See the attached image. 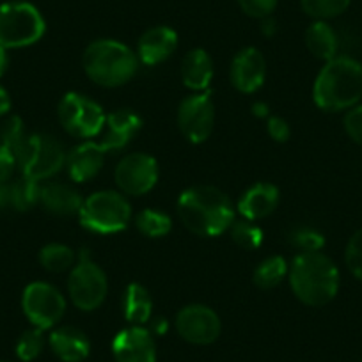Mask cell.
<instances>
[{
	"label": "cell",
	"instance_id": "6da1fadb",
	"mask_svg": "<svg viewBox=\"0 0 362 362\" xmlns=\"http://www.w3.org/2000/svg\"><path fill=\"white\" fill-rule=\"evenodd\" d=\"M177 215L194 235L211 238L231 228L235 208L222 190L210 185H197L181 194L177 199Z\"/></svg>",
	"mask_w": 362,
	"mask_h": 362
},
{
	"label": "cell",
	"instance_id": "7a4b0ae2",
	"mask_svg": "<svg viewBox=\"0 0 362 362\" xmlns=\"http://www.w3.org/2000/svg\"><path fill=\"white\" fill-rule=\"evenodd\" d=\"M313 98L325 112H341L362 100V64L346 55L325 62L313 87Z\"/></svg>",
	"mask_w": 362,
	"mask_h": 362
},
{
	"label": "cell",
	"instance_id": "3957f363",
	"mask_svg": "<svg viewBox=\"0 0 362 362\" xmlns=\"http://www.w3.org/2000/svg\"><path fill=\"white\" fill-rule=\"evenodd\" d=\"M295 297L305 305L322 308L334 300L339 290V270L322 252H302L291 261L288 270Z\"/></svg>",
	"mask_w": 362,
	"mask_h": 362
},
{
	"label": "cell",
	"instance_id": "277c9868",
	"mask_svg": "<svg viewBox=\"0 0 362 362\" xmlns=\"http://www.w3.org/2000/svg\"><path fill=\"white\" fill-rule=\"evenodd\" d=\"M86 75L98 86L119 87L130 82L139 69V59L127 45L116 40L93 41L82 57Z\"/></svg>",
	"mask_w": 362,
	"mask_h": 362
},
{
	"label": "cell",
	"instance_id": "5b68a950",
	"mask_svg": "<svg viewBox=\"0 0 362 362\" xmlns=\"http://www.w3.org/2000/svg\"><path fill=\"white\" fill-rule=\"evenodd\" d=\"M47 23L40 9L25 0L0 6V47L6 50L25 48L45 36Z\"/></svg>",
	"mask_w": 362,
	"mask_h": 362
},
{
	"label": "cell",
	"instance_id": "8992f818",
	"mask_svg": "<svg viewBox=\"0 0 362 362\" xmlns=\"http://www.w3.org/2000/svg\"><path fill=\"white\" fill-rule=\"evenodd\" d=\"M80 224L100 235L123 231L132 218L130 203L121 194L102 190L87 197L78 211Z\"/></svg>",
	"mask_w": 362,
	"mask_h": 362
},
{
	"label": "cell",
	"instance_id": "52a82bcc",
	"mask_svg": "<svg viewBox=\"0 0 362 362\" xmlns=\"http://www.w3.org/2000/svg\"><path fill=\"white\" fill-rule=\"evenodd\" d=\"M69 298L80 311H95L103 304L109 291L105 272L90 261L87 250H82L80 261L71 268L68 281Z\"/></svg>",
	"mask_w": 362,
	"mask_h": 362
},
{
	"label": "cell",
	"instance_id": "ba28073f",
	"mask_svg": "<svg viewBox=\"0 0 362 362\" xmlns=\"http://www.w3.org/2000/svg\"><path fill=\"white\" fill-rule=\"evenodd\" d=\"M16 162L23 176L43 181L66 165V153L50 135H29L16 155Z\"/></svg>",
	"mask_w": 362,
	"mask_h": 362
},
{
	"label": "cell",
	"instance_id": "9c48e42d",
	"mask_svg": "<svg viewBox=\"0 0 362 362\" xmlns=\"http://www.w3.org/2000/svg\"><path fill=\"white\" fill-rule=\"evenodd\" d=\"M59 121L69 135L93 139L105 127V112L96 102L78 93H68L59 103Z\"/></svg>",
	"mask_w": 362,
	"mask_h": 362
},
{
	"label": "cell",
	"instance_id": "30bf717a",
	"mask_svg": "<svg viewBox=\"0 0 362 362\" xmlns=\"http://www.w3.org/2000/svg\"><path fill=\"white\" fill-rule=\"evenodd\" d=\"M22 309L27 320L41 330H48L61 322L66 300L61 291L48 283H30L23 290Z\"/></svg>",
	"mask_w": 362,
	"mask_h": 362
},
{
	"label": "cell",
	"instance_id": "8fae6325",
	"mask_svg": "<svg viewBox=\"0 0 362 362\" xmlns=\"http://www.w3.org/2000/svg\"><path fill=\"white\" fill-rule=\"evenodd\" d=\"M215 124V107L210 90L187 96L177 109V127L192 144H201L211 135Z\"/></svg>",
	"mask_w": 362,
	"mask_h": 362
},
{
	"label": "cell",
	"instance_id": "7c38bea8",
	"mask_svg": "<svg viewBox=\"0 0 362 362\" xmlns=\"http://www.w3.org/2000/svg\"><path fill=\"white\" fill-rule=\"evenodd\" d=\"M174 325H176L177 334L187 343L199 344V346L215 343L222 330V323L217 313L203 304H190L181 309L176 315Z\"/></svg>",
	"mask_w": 362,
	"mask_h": 362
},
{
	"label": "cell",
	"instance_id": "4fadbf2b",
	"mask_svg": "<svg viewBox=\"0 0 362 362\" xmlns=\"http://www.w3.org/2000/svg\"><path fill=\"white\" fill-rule=\"evenodd\" d=\"M114 180L123 194L144 196L158 181V163L146 153H132L117 163Z\"/></svg>",
	"mask_w": 362,
	"mask_h": 362
},
{
	"label": "cell",
	"instance_id": "5bb4252c",
	"mask_svg": "<svg viewBox=\"0 0 362 362\" xmlns=\"http://www.w3.org/2000/svg\"><path fill=\"white\" fill-rule=\"evenodd\" d=\"M116 362H156L153 334L141 325H132L116 334L112 341Z\"/></svg>",
	"mask_w": 362,
	"mask_h": 362
},
{
	"label": "cell",
	"instance_id": "9a60e30c",
	"mask_svg": "<svg viewBox=\"0 0 362 362\" xmlns=\"http://www.w3.org/2000/svg\"><path fill=\"white\" fill-rule=\"evenodd\" d=\"M267 76V61L257 48L247 47L235 55L229 69V78L235 89L243 95H252L263 86Z\"/></svg>",
	"mask_w": 362,
	"mask_h": 362
},
{
	"label": "cell",
	"instance_id": "2e32d148",
	"mask_svg": "<svg viewBox=\"0 0 362 362\" xmlns=\"http://www.w3.org/2000/svg\"><path fill=\"white\" fill-rule=\"evenodd\" d=\"M177 48L176 30L167 25L151 27L139 40V59L146 66H156L167 61Z\"/></svg>",
	"mask_w": 362,
	"mask_h": 362
},
{
	"label": "cell",
	"instance_id": "e0dca14e",
	"mask_svg": "<svg viewBox=\"0 0 362 362\" xmlns=\"http://www.w3.org/2000/svg\"><path fill=\"white\" fill-rule=\"evenodd\" d=\"M107 149L100 142H83L66 155V167L73 181H89L102 170Z\"/></svg>",
	"mask_w": 362,
	"mask_h": 362
},
{
	"label": "cell",
	"instance_id": "ac0fdd59",
	"mask_svg": "<svg viewBox=\"0 0 362 362\" xmlns=\"http://www.w3.org/2000/svg\"><path fill=\"white\" fill-rule=\"evenodd\" d=\"M281 192L274 183L261 181L250 187L238 201V214L247 221H261L268 217L279 204Z\"/></svg>",
	"mask_w": 362,
	"mask_h": 362
},
{
	"label": "cell",
	"instance_id": "d6986e66",
	"mask_svg": "<svg viewBox=\"0 0 362 362\" xmlns=\"http://www.w3.org/2000/svg\"><path fill=\"white\" fill-rule=\"evenodd\" d=\"M52 351L62 362H82L89 357L90 343L76 327H59L48 337Z\"/></svg>",
	"mask_w": 362,
	"mask_h": 362
},
{
	"label": "cell",
	"instance_id": "ffe728a7",
	"mask_svg": "<svg viewBox=\"0 0 362 362\" xmlns=\"http://www.w3.org/2000/svg\"><path fill=\"white\" fill-rule=\"evenodd\" d=\"M142 121L132 110H116L105 119V135L100 144L109 151H119L141 130Z\"/></svg>",
	"mask_w": 362,
	"mask_h": 362
},
{
	"label": "cell",
	"instance_id": "44dd1931",
	"mask_svg": "<svg viewBox=\"0 0 362 362\" xmlns=\"http://www.w3.org/2000/svg\"><path fill=\"white\" fill-rule=\"evenodd\" d=\"M40 203L50 214L66 217V215H78L83 201L73 187L59 181H50L47 185H41Z\"/></svg>",
	"mask_w": 362,
	"mask_h": 362
},
{
	"label": "cell",
	"instance_id": "7402d4cb",
	"mask_svg": "<svg viewBox=\"0 0 362 362\" xmlns=\"http://www.w3.org/2000/svg\"><path fill=\"white\" fill-rule=\"evenodd\" d=\"M214 78V61L203 48L190 50L181 61V80L189 89L204 93Z\"/></svg>",
	"mask_w": 362,
	"mask_h": 362
},
{
	"label": "cell",
	"instance_id": "603a6c76",
	"mask_svg": "<svg viewBox=\"0 0 362 362\" xmlns=\"http://www.w3.org/2000/svg\"><path fill=\"white\" fill-rule=\"evenodd\" d=\"M305 47L320 61H332L337 57L339 40L336 30L327 22H313L305 30Z\"/></svg>",
	"mask_w": 362,
	"mask_h": 362
},
{
	"label": "cell",
	"instance_id": "cb8c5ba5",
	"mask_svg": "<svg viewBox=\"0 0 362 362\" xmlns=\"http://www.w3.org/2000/svg\"><path fill=\"white\" fill-rule=\"evenodd\" d=\"M123 313L127 322L132 325H142L149 322L153 315V298L142 284H128L123 297Z\"/></svg>",
	"mask_w": 362,
	"mask_h": 362
},
{
	"label": "cell",
	"instance_id": "d4e9b609",
	"mask_svg": "<svg viewBox=\"0 0 362 362\" xmlns=\"http://www.w3.org/2000/svg\"><path fill=\"white\" fill-rule=\"evenodd\" d=\"M290 267L286 264V259L281 256H270L264 261H261L254 270L252 281L261 290H272V288L279 286L288 276Z\"/></svg>",
	"mask_w": 362,
	"mask_h": 362
},
{
	"label": "cell",
	"instance_id": "484cf974",
	"mask_svg": "<svg viewBox=\"0 0 362 362\" xmlns=\"http://www.w3.org/2000/svg\"><path fill=\"white\" fill-rule=\"evenodd\" d=\"M41 199L40 181L23 176L11 183V208L18 211H27L36 206Z\"/></svg>",
	"mask_w": 362,
	"mask_h": 362
},
{
	"label": "cell",
	"instance_id": "4316f807",
	"mask_svg": "<svg viewBox=\"0 0 362 362\" xmlns=\"http://www.w3.org/2000/svg\"><path fill=\"white\" fill-rule=\"evenodd\" d=\"M351 0H300L302 11L315 22L337 18L350 8Z\"/></svg>",
	"mask_w": 362,
	"mask_h": 362
},
{
	"label": "cell",
	"instance_id": "83f0119b",
	"mask_svg": "<svg viewBox=\"0 0 362 362\" xmlns=\"http://www.w3.org/2000/svg\"><path fill=\"white\" fill-rule=\"evenodd\" d=\"M40 263L45 270L59 274V272H66L73 268L75 254L69 247L62 245V243H48L41 249Z\"/></svg>",
	"mask_w": 362,
	"mask_h": 362
},
{
	"label": "cell",
	"instance_id": "f1b7e54d",
	"mask_svg": "<svg viewBox=\"0 0 362 362\" xmlns=\"http://www.w3.org/2000/svg\"><path fill=\"white\" fill-rule=\"evenodd\" d=\"M135 226L148 238H162L170 231L173 222H170V217L167 214L148 208V210H142L135 217Z\"/></svg>",
	"mask_w": 362,
	"mask_h": 362
},
{
	"label": "cell",
	"instance_id": "f546056e",
	"mask_svg": "<svg viewBox=\"0 0 362 362\" xmlns=\"http://www.w3.org/2000/svg\"><path fill=\"white\" fill-rule=\"evenodd\" d=\"M229 231H231L233 242L242 247V249L254 250L263 243V231H261V228H257L252 221H247V218L233 221Z\"/></svg>",
	"mask_w": 362,
	"mask_h": 362
},
{
	"label": "cell",
	"instance_id": "4dcf8cb0",
	"mask_svg": "<svg viewBox=\"0 0 362 362\" xmlns=\"http://www.w3.org/2000/svg\"><path fill=\"white\" fill-rule=\"evenodd\" d=\"M45 330L33 327L20 336L16 343V357L22 362H33L41 355L45 348Z\"/></svg>",
	"mask_w": 362,
	"mask_h": 362
},
{
	"label": "cell",
	"instance_id": "1f68e13d",
	"mask_svg": "<svg viewBox=\"0 0 362 362\" xmlns=\"http://www.w3.org/2000/svg\"><path fill=\"white\" fill-rule=\"evenodd\" d=\"M27 137L29 135H27L25 127H23V121L18 116H11L0 127V144H4L6 148L11 149L15 156L18 155L22 146L25 144Z\"/></svg>",
	"mask_w": 362,
	"mask_h": 362
},
{
	"label": "cell",
	"instance_id": "d6a6232c",
	"mask_svg": "<svg viewBox=\"0 0 362 362\" xmlns=\"http://www.w3.org/2000/svg\"><path fill=\"white\" fill-rule=\"evenodd\" d=\"M291 245L302 252H320L325 245V236L315 228H297L290 233Z\"/></svg>",
	"mask_w": 362,
	"mask_h": 362
},
{
	"label": "cell",
	"instance_id": "836d02e7",
	"mask_svg": "<svg viewBox=\"0 0 362 362\" xmlns=\"http://www.w3.org/2000/svg\"><path fill=\"white\" fill-rule=\"evenodd\" d=\"M344 261L351 276L362 283V229L355 231L348 240L346 250H344Z\"/></svg>",
	"mask_w": 362,
	"mask_h": 362
},
{
	"label": "cell",
	"instance_id": "e575fe53",
	"mask_svg": "<svg viewBox=\"0 0 362 362\" xmlns=\"http://www.w3.org/2000/svg\"><path fill=\"white\" fill-rule=\"evenodd\" d=\"M279 0H238V6L250 18L263 20L274 15L277 9Z\"/></svg>",
	"mask_w": 362,
	"mask_h": 362
},
{
	"label": "cell",
	"instance_id": "d590c367",
	"mask_svg": "<svg viewBox=\"0 0 362 362\" xmlns=\"http://www.w3.org/2000/svg\"><path fill=\"white\" fill-rule=\"evenodd\" d=\"M344 132L354 142L362 146V105L351 107L344 116Z\"/></svg>",
	"mask_w": 362,
	"mask_h": 362
},
{
	"label": "cell",
	"instance_id": "8d00e7d4",
	"mask_svg": "<svg viewBox=\"0 0 362 362\" xmlns=\"http://www.w3.org/2000/svg\"><path fill=\"white\" fill-rule=\"evenodd\" d=\"M267 130H268V135H270L276 142H286L291 135V128L290 124H288V121L279 116L268 117Z\"/></svg>",
	"mask_w": 362,
	"mask_h": 362
},
{
	"label": "cell",
	"instance_id": "74e56055",
	"mask_svg": "<svg viewBox=\"0 0 362 362\" xmlns=\"http://www.w3.org/2000/svg\"><path fill=\"white\" fill-rule=\"evenodd\" d=\"M18 167L15 153L4 144H0V180H11V174Z\"/></svg>",
	"mask_w": 362,
	"mask_h": 362
},
{
	"label": "cell",
	"instance_id": "f35d334b",
	"mask_svg": "<svg viewBox=\"0 0 362 362\" xmlns=\"http://www.w3.org/2000/svg\"><path fill=\"white\" fill-rule=\"evenodd\" d=\"M11 208V181L0 180V210Z\"/></svg>",
	"mask_w": 362,
	"mask_h": 362
},
{
	"label": "cell",
	"instance_id": "ab89813d",
	"mask_svg": "<svg viewBox=\"0 0 362 362\" xmlns=\"http://www.w3.org/2000/svg\"><path fill=\"white\" fill-rule=\"evenodd\" d=\"M277 29H279V27H277V20L274 18V16H267V18L261 20V34H263V36H276Z\"/></svg>",
	"mask_w": 362,
	"mask_h": 362
},
{
	"label": "cell",
	"instance_id": "60d3db41",
	"mask_svg": "<svg viewBox=\"0 0 362 362\" xmlns=\"http://www.w3.org/2000/svg\"><path fill=\"white\" fill-rule=\"evenodd\" d=\"M11 109V98H9L8 90L0 86V116H6Z\"/></svg>",
	"mask_w": 362,
	"mask_h": 362
},
{
	"label": "cell",
	"instance_id": "b9f144b4",
	"mask_svg": "<svg viewBox=\"0 0 362 362\" xmlns=\"http://www.w3.org/2000/svg\"><path fill=\"white\" fill-rule=\"evenodd\" d=\"M8 66H9V55L6 48L0 47V76L4 75L8 71Z\"/></svg>",
	"mask_w": 362,
	"mask_h": 362
},
{
	"label": "cell",
	"instance_id": "7bdbcfd3",
	"mask_svg": "<svg viewBox=\"0 0 362 362\" xmlns=\"http://www.w3.org/2000/svg\"><path fill=\"white\" fill-rule=\"evenodd\" d=\"M252 114H256L257 117H267L268 116V105L263 102H256L252 105Z\"/></svg>",
	"mask_w": 362,
	"mask_h": 362
},
{
	"label": "cell",
	"instance_id": "ee69618b",
	"mask_svg": "<svg viewBox=\"0 0 362 362\" xmlns=\"http://www.w3.org/2000/svg\"><path fill=\"white\" fill-rule=\"evenodd\" d=\"M153 330H155V332H158V334H163L167 330V323L163 322L162 318L155 320V323H153Z\"/></svg>",
	"mask_w": 362,
	"mask_h": 362
},
{
	"label": "cell",
	"instance_id": "f6af8a7d",
	"mask_svg": "<svg viewBox=\"0 0 362 362\" xmlns=\"http://www.w3.org/2000/svg\"><path fill=\"white\" fill-rule=\"evenodd\" d=\"M0 362H11V361H0Z\"/></svg>",
	"mask_w": 362,
	"mask_h": 362
}]
</instances>
